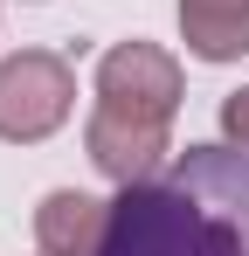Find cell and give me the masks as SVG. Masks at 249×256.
<instances>
[{
	"label": "cell",
	"mask_w": 249,
	"mask_h": 256,
	"mask_svg": "<svg viewBox=\"0 0 249 256\" xmlns=\"http://www.w3.org/2000/svg\"><path fill=\"white\" fill-rule=\"evenodd\" d=\"M97 256H249V152L187 146L118 187Z\"/></svg>",
	"instance_id": "6da1fadb"
},
{
	"label": "cell",
	"mask_w": 249,
	"mask_h": 256,
	"mask_svg": "<svg viewBox=\"0 0 249 256\" xmlns=\"http://www.w3.org/2000/svg\"><path fill=\"white\" fill-rule=\"evenodd\" d=\"M187 97L180 62L160 42H118L97 56V104L83 118V146H90V166L104 180H146L166 166L173 152V111Z\"/></svg>",
	"instance_id": "7a4b0ae2"
},
{
	"label": "cell",
	"mask_w": 249,
	"mask_h": 256,
	"mask_svg": "<svg viewBox=\"0 0 249 256\" xmlns=\"http://www.w3.org/2000/svg\"><path fill=\"white\" fill-rule=\"evenodd\" d=\"M76 111V70L56 48H21L0 62V138L7 146H42L48 132L70 125Z\"/></svg>",
	"instance_id": "3957f363"
},
{
	"label": "cell",
	"mask_w": 249,
	"mask_h": 256,
	"mask_svg": "<svg viewBox=\"0 0 249 256\" xmlns=\"http://www.w3.org/2000/svg\"><path fill=\"white\" fill-rule=\"evenodd\" d=\"M111 228V201L83 194V187H56L35 208V250L42 256H97Z\"/></svg>",
	"instance_id": "277c9868"
},
{
	"label": "cell",
	"mask_w": 249,
	"mask_h": 256,
	"mask_svg": "<svg viewBox=\"0 0 249 256\" xmlns=\"http://www.w3.org/2000/svg\"><path fill=\"white\" fill-rule=\"evenodd\" d=\"M180 35L201 62H242L249 56V0H180Z\"/></svg>",
	"instance_id": "5b68a950"
},
{
	"label": "cell",
	"mask_w": 249,
	"mask_h": 256,
	"mask_svg": "<svg viewBox=\"0 0 249 256\" xmlns=\"http://www.w3.org/2000/svg\"><path fill=\"white\" fill-rule=\"evenodd\" d=\"M222 132H228V146H242V152H249V84L222 97Z\"/></svg>",
	"instance_id": "8992f818"
}]
</instances>
